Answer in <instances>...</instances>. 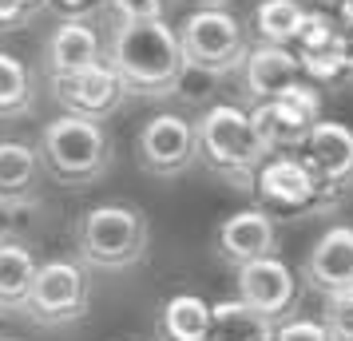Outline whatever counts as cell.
Returning <instances> with one entry per match:
<instances>
[{
	"label": "cell",
	"instance_id": "obj_20",
	"mask_svg": "<svg viewBox=\"0 0 353 341\" xmlns=\"http://www.w3.org/2000/svg\"><path fill=\"white\" fill-rule=\"evenodd\" d=\"M305 4L302 0H262L254 8V36L258 44H274V48H294L298 32L305 24Z\"/></svg>",
	"mask_w": 353,
	"mask_h": 341
},
{
	"label": "cell",
	"instance_id": "obj_29",
	"mask_svg": "<svg viewBox=\"0 0 353 341\" xmlns=\"http://www.w3.org/2000/svg\"><path fill=\"white\" fill-rule=\"evenodd\" d=\"M341 56H345V64H350V76H353V28H345V36H341Z\"/></svg>",
	"mask_w": 353,
	"mask_h": 341
},
{
	"label": "cell",
	"instance_id": "obj_10",
	"mask_svg": "<svg viewBox=\"0 0 353 341\" xmlns=\"http://www.w3.org/2000/svg\"><path fill=\"white\" fill-rule=\"evenodd\" d=\"M314 87H318V83H294L282 99L262 103V107L250 112L258 135H262V143L270 147V155L274 151H298V147L305 143V135L321 123L318 119L321 99H318Z\"/></svg>",
	"mask_w": 353,
	"mask_h": 341
},
{
	"label": "cell",
	"instance_id": "obj_32",
	"mask_svg": "<svg viewBox=\"0 0 353 341\" xmlns=\"http://www.w3.org/2000/svg\"><path fill=\"white\" fill-rule=\"evenodd\" d=\"M4 322H8V313H4V309H0V329H4ZM0 338H4V333H0Z\"/></svg>",
	"mask_w": 353,
	"mask_h": 341
},
{
	"label": "cell",
	"instance_id": "obj_2",
	"mask_svg": "<svg viewBox=\"0 0 353 341\" xmlns=\"http://www.w3.org/2000/svg\"><path fill=\"white\" fill-rule=\"evenodd\" d=\"M199 131V163L214 179L230 183L234 191H254L262 167L270 163V147L262 143L254 119L242 103H210L194 119Z\"/></svg>",
	"mask_w": 353,
	"mask_h": 341
},
{
	"label": "cell",
	"instance_id": "obj_28",
	"mask_svg": "<svg viewBox=\"0 0 353 341\" xmlns=\"http://www.w3.org/2000/svg\"><path fill=\"white\" fill-rule=\"evenodd\" d=\"M56 4H60V8H64L68 17H83V12H88V8H92V4H96V0H56Z\"/></svg>",
	"mask_w": 353,
	"mask_h": 341
},
{
	"label": "cell",
	"instance_id": "obj_13",
	"mask_svg": "<svg viewBox=\"0 0 353 341\" xmlns=\"http://www.w3.org/2000/svg\"><path fill=\"white\" fill-rule=\"evenodd\" d=\"M298 278H302L305 290L321 293V298L353 293V227L350 223L330 227L318 242L305 250Z\"/></svg>",
	"mask_w": 353,
	"mask_h": 341
},
{
	"label": "cell",
	"instance_id": "obj_7",
	"mask_svg": "<svg viewBox=\"0 0 353 341\" xmlns=\"http://www.w3.org/2000/svg\"><path fill=\"white\" fill-rule=\"evenodd\" d=\"M135 163L155 179H179L199 163V131L194 119L175 112L151 115L135 135Z\"/></svg>",
	"mask_w": 353,
	"mask_h": 341
},
{
	"label": "cell",
	"instance_id": "obj_19",
	"mask_svg": "<svg viewBox=\"0 0 353 341\" xmlns=\"http://www.w3.org/2000/svg\"><path fill=\"white\" fill-rule=\"evenodd\" d=\"M40 175H44L40 147L24 143V139H0V195L32 203Z\"/></svg>",
	"mask_w": 353,
	"mask_h": 341
},
{
	"label": "cell",
	"instance_id": "obj_30",
	"mask_svg": "<svg viewBox=\"0 0 353 341\" xmlns=\"http://www.w3.org/2000/svg\"><path fill=\"white\" fill-rule=\"evenodd\" d=\"M230 0H199V8H226Z\"/></svg>",
	"mask_w": 353,
	"mask_h": 341
},
{
	"label": "cell",
	"instance_id": "obj_15",
	"mask_svg": "<svg viewBox=\"0 0 353 341\" xmlns=\"http://www.w3.org/2000/svg\"><path fill=\"white\" fill-rule=\"evenodd\" d=\"M108 60V52H103V40L99 32L92 28V20L88 17H68L60 20L52 36L44 40V72H48V80H72V76H80L88 68H96Z\"/></svg>",
	"mask_w": 353,
	"mask_h": 341
},
{
	"label": "cell",
	"instance_id": "obj_18",
	"mask_svg": "<svg viewBox=\"0 0 353 341\" xmlns=\"http://www.w3.org/2000/svg\"><path fill=\"white\" fill-rule=\"evenodd\" d=\"M210 329H214V302L199 293H171L159 306L155 325L159 341H210Z\"/></svg>",
	"mask_w": 353,
	"mask_h": 341
},
{
	"label": "cell",
	"instance_id": "obj_23",
	"mask_svg": "<svg viewBox=\"0 0 353 341\" xmlns=\"http://www.w3.org/2000/svg\"><path fill=\"white\" fill-rule=\"evenodd\" d=\"M321 325L330 341H353V293H337V298H325V309H321Z\"/></svg>",
	"mask_w": 353,
	"mask_h": 341
},
{
	"label": "cell",
	"instance_id": "obj_26",
	"mask_svg": "<svg viewBox=\"0 0 353 341\" xmlns=\"http://www.w3.org/2000/svg\"><path fill=\"white\" fill-rule=\"evenodd\" d=\"M28 207H32V203H20V198H4L0 195V242L20 238V223H24Z\"/></svg>",
	"mask_w": 353,
	"mask_h": 341
},
{
	"label": "cell",
	"instance_id": "obj_1",
	"mask_svg": "<svg viewBox=\"0 0 353 341\" xmlns=\"http://www.w3.org/2000/svg\"><path fill=\"white\" fill-rule=\"evenodd\" d=\"M108 64L123 80L128 99H171L187 76L179 28L167 20L115 24L108 40Z\"/></svg>",
	"mask_w": 353,
	"mask_h": 341
},
{
	"label": "cell",
	"instance_id": "obj_5",
	"mask_svg": "<svg viewBox=\"0 0 353 341\" xmlns=\"http://www.w3.org/2000/svg\"><path fill=\"white\" fill-rule=\"evenodd\" d=\"M179 44H183L187 72H203V76L242 72L250 56L246 24L230 8H194L179 28Z\"/></svg>",
	"mask_w": 353,
	"mask_h": 341
},
{
	"label": "cell",
	"instance_id": "obj_4",
	"mask_svg": "<svg viewBox=\"0 0 353 341\" xmlns=\"http://www.w3.org/2000/svg\"><path fill=\"white\" fill-rule=\"evenodd\" d=\"M40 159H44V175L60 187H92L112 171L115 139L108 123L56 115L40 131Z\"/></svg>",
	"mask_w": 353,
	"mask_h": 341
},
{
	"label": "cell",
	"instance_id": "obj_9",
	"mask_svg": "<svg viewBox=\"0 0 353 341\" xmlns=\"http://www.w3.org/2000/svg\"><path fill=\"white\" fill-rule=\"evenodd\" d=\"M234 282H239L242 306H250L254 313H262L274 325L294 322V309L302 302V278L294 274L278 254L242 266L239 274H234Z\"/></svg>",
	"mask_w": 353,
	"mask_h": 341
},
{
	"label": "cell",
	"instance_id": "obj_12",
	"mask_svg": "<svg viewBox=\"0 0 353 341\" xmlns=\"http://www.w3.org/2000/svg\"><path fill=\"white\" fill-rule=\"evenodd\" d=\"M52 99L60 103V115H76V119H92V123H103L112 119L123 99H128V87L115 76V68L103 60V64L88 68L72 80H56L52 83Z\"/></svg>",
	"mask_w": 353,
	"mask_h": 341
},
{
	"label": "cell",
	"instance_id": "obj_25",
	"mask_svg": "<svg viewBox=\"0 0 353 341\" xmlns=\"http://www.w3.org/2000/svg\"><path fill=\"white\" fill-rule=\"evenodd\" d=\"M274 341H330V333H325L321 318L318 322H314V318H294V322L278 325Z\"/></svg>",
	"mask_w": 353,
	"mask_h": 341
},
{
	"label": "cell",
	"instance_id": "obj_22",
	"mask_svg": "<svg viewBox=\"0 0 353 341\" xmlns=\"http://www.w3.org/2000/svg\"><path fill=\"white\" fill-rule=\"evenodd\" d=\"M36 103L32 72L20 64L12 52H0V119H20Z\"/></svg>",
	"mask_w": 353,
	"mask_h": 341
},
{
	"label": "cell",
	"instance_id": "obj_24",
	"mask_svg": "<svg viewBox=\"0 0 353 341\" xmlns=\"http://www.w3.org/2000/svg\"><path fill=\"white\" fill-rule=\"evenodd\" d=\"M119 24H135V20H163L171 0H108Z\"/></svg>",
	"mask_w": 353,
	"mask_h": 341
},
{
	"label": "cell",
	"instance_id": "obj_21",
	"mask_svg": "<svg viewBox=\"0 0 353 341\" xmlns=\"http://www.w3.org/2000/svg\"><path fill=\"white\" fill-rule=\"evenodd\" d=\"M278 325L266 322L262 313H254L250 306H242L239 298L230 302H214V329L210 341H274Z\"/></svg>",
	"mask_w": 353,
	"mask_h": 341
},
{
	"label": "cell",
	"instance_id": "obj_27",
	"mask_svg": "<svg viewBox=\"0 0 353 341\" xmlns=\"http://www.w3.org/2000/svg\"><path fill=\"white\" fill-rule=\"evenodd\" d=\"M36 17V8H28L24 0H0V32H17L20 24H28Z\"/></svg>",
	"mask_w": 353,
	"mask_h": 341
},
{
	"label": "cell",
	"instance_id": "obj_34",
	"mask_svg": "<svg viewBox=\"0 0 353 341\" xmlns=\"http://www.w3.org/2000/svg\"><path fill=\"white\" fill-rule=\"evenodd\" d=\"M318 4H334V0H318Z\"/></svg>",
	"mask_w": 353,
	"mask_h": 341
},
{
	"label": "cell",
	"instance_id": "obj_14",
	"mask_svg": "<svg viewBox=\"0 0 353 341\" xmlns=\"http://www.w3.org/2000/svg\"><path fill=\"white\" fill-rule=\"evenodd\" d=\"M258 198L266 211L278 214H321V191L314 175L305 171V163L298 155H270V163L258 175Z\"/></svg>",
	"mask_w": 353,
	"mask_h": 341
},
{
	"label": "cell",
	"instance_id": "obj_33",
	"mask_svg": "<svg viewBox=\"0 0 353 341\" xmlns=\"http://www.w3.org/2000/svg\"><path fill=\"white\" fill-rule=\"evenodd\" d=\"M0 341H20V338H0Z\"/></svg>",
	"mask_w": 353,
	"mask_h": 341
},
{
	"label": "cell",
	"instance_id": "obj_11",
	"mask_svg": "<svg viewBox=\"0 0 353 341\" xmlns=\"http://www.w3.org/2000/svg\"><path fill=\"white\" fill-rule=\"evenodd\" d=\"M278 254V218H274L262 203L234 211L230 218H223V227L214 230V258L230 266L239 274L242 266Z\"/></svg>",
	"mask_w": 353,
	"mask_h": 341
},
{
	"label": "cell",
	"instance_id": "obj_16",
	"mask_svg": "<svg viewBox=\"0 0 353 341\" xmlns=\"http://www.w3.org/2000/svg\"><path fill=\"white\" fill-rule=\"evenodd\" d=\"M242 99L250 103V112L262 107V103H274L282 99L294 87L302 83V60L294 48H274V44H258L250 48L246 64H242Z\"/></svg>",
	"mask_w": 353,
	"mask_h": 341
},
{
	"label": "cell",
	"instance_id": "obj_17",
	"mask_svg": "<svg viewBox=\"0 0 353 341\" xmlns=\"http://www.w3.org/2000/svg\"><path fill=\"white\" fill-rule=\"evenodd\" d=\"M40 254L28 238H8L0 242V309L12 318V313H24V302L36 286V274H40Z\"/></svg>",
	"mask_w": 353,
	"mask_h": 341
},
{
	"label": "cell",
	"instance_id": "obj_8",
	"mask_svg": "<svg viewBox=\"0 0 353 341\" xmlns=\"http://www.w3.org/2000/svg\"><path fill=\"white\" fill-rule=\"evenodd\" d=\"M294 155L305 163V171L318 183L321 207L334 211L345 187H353V127L337 123V119H321Z\"/></svg>",
	"mask_w": 353,
	"mask_h": 341
},
{
	"label": "cell",
	"instance_id": "obj_3",
	"mask_svg": "<svg viewBox=\"0 0 353 341\" xmlns=\"http://www.w3.org/2000/svg\"><path fill=\"white\" fill-rule=\"evenodd\" d=\"M147 246H151L147 214L123 198L96 203L72 223V250L88 270H103V274L135 270L147 258Z\"/></svg>",
	"mask_w": 353,
	"mask_h": 341
},
{
	"label": "cell",
	"instance_id": "obj_6",
	"mask_svg": "<svg viewBox=\"0 0 353 341\" xmlns=\"http://www.w3.org/2000/svg\"><path fill=\"white\" fill-rule=\"evenodd\" d=\"M92 309V270L80 258H48L36 274L24 313L40 329H72Z\"/></svg>",
	"mask_w": 353,
	"mask_h": 341
},
{
	"label": "cell",
	"instance_id": "obj_31",
	"mask_svg": "<svg viewBox=\"0 0 353 341\" xmlns=\"http://www.w3.org/2000/svg\"><path fill=\"white\" fill-rule=\"evenodd\" d=\"M24 4H28V8H36V12H40V4H44V0H24Z\"/></svg>",
	"mask_w": 353,
	"mask_h": 341
}]
</instances>
